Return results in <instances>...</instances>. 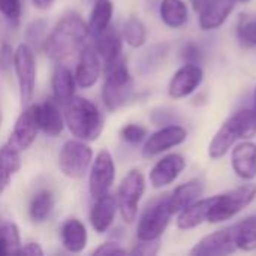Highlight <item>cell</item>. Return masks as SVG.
<instances>
[{"label":"cell","mask_w":256,"mask_h":256,"mask_svg":"<svg viewBox=\"0 0 256 256\" xmlns=\"http://www.w3.org/2000/svg\"><path fill=\"white\" fill-rule=\"evenodd\" d=\"M39 130L40 128L38 120V105L30 104L28 106L22 108V112L16 118L14 130L10 132V136L6 144L14 150L22 153L33 146Z\"/></svg>","instance_id":"10"},{"label":"cell","mask_w":256,"mask_h":256,"mask_svg":"<svg viewBox=\"0 0 256 256\" xmlns=\"http://www.w3.org/2000/svg\"><path fill=\"white\" fill-rule=\"evenodd\" d=\"M213 204V196L210 198H200L198 201L192 202L186 208L177 213V228L182 231L194 230L204 222H207L210 208Z\"/></svg>","instance_id":"22"},{"label":"cell","mask_w":256,"mask_h":256,"mask_svg":"<svg viewBox=\"0 0 256 256\" xmlns=\"http://www.w3.org/2000/svg\"><path fill=\"white\" fill-rule=\"evenodd\" d=\"M120 136L128 144H134V146L135 144H141L147 138V129L144 126L138 124V123H129V124L122 128Z\"/></svg>","instance_id":"36"},{"label":"cell","mask_w":256,"mask_h":256,"mask_svg":"<svg viewBox=\"0 0 256 256\" xmlns=\"http://www.w3.org/2000/svg\"><path fill=\"white\" fill-rule=\"evenodd\" d=\"M14 69L18 81L21 108H26L32 104L36 88V74H38L34 51L27 42H22L15 48Z\"/></svg>","instance_id":"6"},{"label":"cell","mask_w":256,"mask_h":256,"mask_svg":"<svg viewBox=\"0 0 256 256\" xmlns=\"http://www.w3.org/2000/svg\"><path fill=\"white\" fill-rule=\"evenodd\" d=\"M87 36L88 27L84 20L78 14L69 12L62 16V20L46 36L44 51L50 60L62 63L75 52H80Z\"/></svg>","instance_id":"1"},{"label":"cell","mask_w":256,"mask_h":256,"mask_svg":"<svg viewBox=\"0 0 256 256\" xmlns=\"http://www.w3.org/2000/svg\"><path fill=\"white\" fill-rule=\"evenodd\" d=\"M237 250L231 226L218 230L206 237H202L190 250L192 256H226L232 255Z\"/></svg>","instance_id":"14"},{"label":"cell","mask_w":256,"mask_h":256,"mask_svg":"<svg viewBox=\"0 0 256 256\" xmlns=\"http://www.w3.org/2000/svg\"><path fill=\"white\" fill-rule=\"evenodd\" d=\"M54 210V198L50 190L38 192L28 204V216L34 224H44Z\"/></svg>","instance_id":"30"},{"label":"cell","mask_w":256,"mask_h":256,"mask_svg":"<svg viewBox=\"0 0 256 256\" xmlns=\"http://www.w3.org/2000/svg\"><path fill=\"white\" fill-rule=\"evenodd\" d=\"M231 234L237 249L244 252L256 250V214H250L232 225Z\"/></svg>","instance_id":"26"},{"label":"cell","mask_w":256,"mask_h":256,"mask_svg":"<svg viewBox=\"0 0 256 256\" xmlns=\"http://www.w3.org/2000/svg\"><path fill=\"white\" fill-rule=\"evenodd\" d=\"M134 96V78L128 63L120 57L105 64V81L102 87V99L110 111L123 108Z\"/></svg>","instance_id":"4"},{"label":"cell","mask_w":256,"mask_h":256,"mask_svg":"<svg viewBox=\"0 0 256 256\" xmlns=\"http://www.w3.org/2000/svg\"><path fill=\"white\" fill-rule=\"evenodd\" d=\"M102 72L100 57L94 48V45H82L80 50V57L75 69V81L76 86L81 88H90L93 87Z\"/></svg>","instance_id":"16"},{"label":"cell","mask_w":256,"mask_h":256,"mask_svg":"<svg viewBox=\"0 0 256 256\" xmlns=\"http://www.w3.org/2000/svg\"><path fill=\"white\" fill-rule=\"evenodd\" d=\"M14 54H15V50L8 42H4L0 46V69L2 70H8L10 66H14Z\"/></svg>","instance_id":"41"},{"label":"cell","mask_w":256,"mask_h":256,"mask_svg":"<svg viewBox=\"0 0 256 256\" xmlns=\"http://www.w3.org/2000/svg\"><path fill=\"white\" fill-rule=\"evenodd\" d=\"M21 168V153L4 144L0 148V194L9 186L12 177Z\"/></svg>","instance_id":"29"},{"label":"cell","mask_w":256,"mask_h":256,"mask_svg":"<svg viewBox=\"0 0 256 256\" xmlns=\"http://www.w3.org/2000/svg\"><path fill=\"white\" fill-rule=\"evenodd\" d=\"M0 14L14 27L21 20V0H0Z\"/></svg>","instance_id":"35"},{"label":"cell","mask_w":256,"mask_h":256,"mask_svg":"<svg viewBox=\"0 0 256 256\" xmlns=\"http://www.w3.org/2000/svg\"><path fill=\"white\" fill-rule=\"evenodd\" d=\"M45 33H46V21L45 20H34L28 27H27V44L32 46L33 44H40L44 46V42H45Z\"/></svg>","instance_id":"37"},{"label":"cell","mask_w":256,"mask_h":256,"mask_svg":"<svg viewBox=\"0 0 256 256\" xmlns=\"http://www.w3.org/2000/svg\"><path fill=\"white\" fill-rule=\"evenodd\" d=\"M15 255H26V256H42L44 255V249L40 248L39 243H34V242H28L26 244H21Z\"/></svg>","instance_id":"42"},{"label":"cell","mask_w":256,"mask_h":256,"mask_svg":"<svg viewBox=\"0 0 256 256\" xmlns=\"http://www.w3.org/2000/svg\"><path fill=\"white\" fill-rule=\"evenodd\" d=\"M254 111H255L256 114V87H255V92H254V108H252Z\"/></svg>","instance_id":"45"},{"label":"cell","mask_w":256,"mask_h":256,"mask_svg":"<svg viewBox=\"0 0 256 256\" xmlns=\"http://www.w3.org/2000/svg\"><path fill=\"white\" fill-rule=\"evenodd\" d=\"M236 3H249L250 0H234Z\"/></svg>","instance_id":"46"},{"label":"cell","mask_w":256,"mask_h":256,"mask_svg":"<svg viewBox=\"0 0 256 256\" xmlns=\"http://www.w3.org/2000/svg\"><path fill=\"white\" fill-rule=\"evenodd\" d=\"M159 15L170 28H182L189 20V9L183 0H162Z\"/></svg>","instance_id":"27"},{"label":"cell","mask_w":256,"mask_h":256,"mask_svg":"<svg viewBox=\"0 0 256 256\" xmlns=\"http://www.w3.org/2000/svg\"><path fill=\"white\" fill-rule=\"evenodd\" d=\"M255 198L256 184L250 182L237 186L236 189H231L225 194L214 195L207 222L210 224L226 222L234 216H237L242 210L249 207L255 201Z\"/></svg>","instance_id":"5"},{"label":"cell","mask_w":256,"mask_h":256,"mask_svg":"<svg viewBox=\"0 0 256 256\" xmlns=\"http://www.w3.org/2000/svg\"><path fill=\"white\" fill-rule=\"evenodd\" d=\"M204 81V70L201 64L184 63L170 80L168 94L172 99H183L190 96Z\"/></svg>","instance_id":"13"},{"label":"cell","mask_w":256,"mask_h":256,"mask_svg":"<svg viewBox=\"0 0 256 256\" xmlns=\"http://www.w3.org/2000/svg\"><path fill=\"white\" fill-rule=\"evenodd\" d=\"M122 36H123V40L132 46V48H141L146 40H147V28H146V24L135 15L129 16L123 26V30H122Z\"/></svg>","instance_id":"32"},{"label":"cell","mask_w":256,"mask_h":256,"mask_svg":"<svg viewBox=\"0 0 256 256\" xmlns=\"http://www.w3.org/2000/svg\"><path fill=\"white\" fill-rule=\"evenodd\" d=\"M75 75L70 72V69L62 63H58L54 68L52 76H51V88H52V96L54 99L64 105L72 96H75Z\"/></svg>","instance_id":"25"},{"label":"cell","mask_w":256,"mask_h":256,"mask_svg":"<svg viewBox=\"0 0 256 256\" xmlns=\"http://www.w3.org/2000/svg\"><path fill=\"white\" fill-rule=\"evenodd\" d=\"M60 240H62V246L68 252L81 254L88 243V234L86 225L76 218H70L64 220L60 228Z\"/></svg>","instance_id":"20"},{"label":"cell","mask_w":256,"mask_h":256,"mask_svg":"<svg viewBox=\"0 0 256 256\" xmlns=\"http://www.w3.org/2000/svg\"><path fill=\"white\" fill-rule=\"evenodd\" d=\"M172 216L174 213L170 207L168 195L152 202L140 218L136 226L138 240H159L162 234L166 231Z\"/></svg>","instance_id":"9"},{"label":"cell","mask_w":256,"mask_h":256,"mask_svg":"<svg viewBox=\"0 0 256 256\" xmlns=\"http://www.w3.org/2000/svg\"><path fill=\"white\" fill-rule=\"evenodd\" d=\"M52 3H54V0H33V4L40 10H45V9L51 8Z\"/></svg>","instance_id":"43"},{"label":"cell","mask_w":256,"mask_h":256,"mask_svg":"<svg viewBox=\"0 0 256 256\" xmlns=\"http://www.w3.org/2000/svg\"><path fill=\"white\" fill-rule=\"evenodd\" d=\"M116 180L114 158L108 150H100L90 165L88 174V192L96 200L110 192Z\"/></svg>","instance_id":"11"},{"label":"cell","mask_w":256,"mask_h":256,"mask_svg":"<svg viewBox=\"0 0 256 256\" xmlns=\"http://www.w3.org/2000/svg\"><path fill=\"white\" fill-rule=\"evenodd\" d=\"M236 8L234 0H210L200 12V27L204 32H212L222 27Z\"/></svg>","instance_id":"18"},{"label":"cell","mask_w":256,"mask_h":256,"mask_svg":"<svg viewBox=\"0 0 256 256\" xmlns=\"http://www.w3.org/2000/svg\"><path fill=\"white\" fill-rule=\"evenodd\" d=\"M38 120L40 130L51 138L58 136L64 129V117L60 112L58 102L56 99H46L38 105Z\"/></svg>","instance_id":"21"},{"label":"cell","mask_w":256,"mask_h":256,"mask_svg":"<svg viewBox=\"0 0 256 256\" xmlns=\"http://www.w3.org/2000/svg\"><path fill=\"white\" fill-rule=\"evenodd\" d=\"M86 2H92V3H94L96 0H86Z\"/></svg>","instance_id":"48"},{"label":"cell","mask_w":256,"mask_h":256,"mask_svg":"<svg viewBox=\"0 0 256 256\" xmlns=\"http://www.w3.org/2000/svg\"><path fill=\"white\" fill-rule=\"evenodd\" d=\"M93 162V150L82 140H68L58 153V168L64 177L81 180Z\"/></svg>","instance_id":"7"},{"label":"cell","mask_w":256,"mask_h":256,"mask_svg":"<svg viewBox=\"0 0 256 256\" xmlns=\"http://www.w3.org/2000/svg\"><path fill=\"white\" fill-rule=\"evenodd\" d=\"M64 124L68 126L69 132L86 142L96 141L105 124L104 114L100 112L99 106L93 104L92 100L81 98V96H72L64 104Z\"/></svg>","instance_id":"2"},{"label":"cell","mask_w":256,"mask_h":256,"mask_svg":"<svg viewBox=\"0 0 256 256\" xmlns=\"http://www.w3.org/2000/svg\"><path fill=\"white\" fill-rule=\"evenodd\" d=\"M146 192V177L140 170H130L122 180L117 192V206L122 219L132 224L136 219L140 201Z\"/></svg>","instance_id":"8"},{"label":"cell","mask_w":256,"mask_h":256,"mask_svg":"<svg viewBox=\"0 0 256 256\" xmlns=\"http://www.w3.org/2000/svg\"><path fill=\"white\" fill-rule=\"evenodd\" d=\"M236 36L243 48L256 46V12L242 14L237 21Z\"/></svg>","instance_id":"31"},{"label":"cell","mask_w":256,"mask_h":256,"mask_svg":"<svg viewBox=\"0 0 256 256\" xmlns=\"http://www.w3.org/2000/svg\"><path fill=\"white\" fill-rule=\"evenodd\" d=\"M180 57L184 63H195V64L202 63V52L195 42L184 44L182 51H180Z\"/></svg>","instance_id":"38"},{"label":"cell","mask_w":256,"mask_h":256,"mask_svg":"<svg viewBox=\"0 0 256 256\" xmlns=\"http://www.w3.org/2000/svg\"><path fill=\"white\" fill-rule=\"evenodd\" d=\"M202 194H204V184L196 178L177 186L171 192V195H168V202H170L172 213L177 214L178 212H182L192 202L198 201L202 196Z\"/></svg>","instance_id":"24"},{"label":"cell","mask_w":256,"mask_h":256,"mask_svg":"<svg viewBox=\"0 0 256 256\" xmlns=\"http://www.w3.org/2000/svg\"><path fill=\"white\" fill-rule=\"evenodd\" d=\"M94 255H126L129 254V250H126L124 248H122L120 243L116 242H106L104 244H100L98 249H94L93 252Z\"/></svg>","instance_id":"40"},{"label":"cell","mask_w":256,"mask_h":256,"mask_svg":"<svg viewBox=\"0 0 256 256\" xmlns=\"http://www.w3.org/2000/svg\"><path fill=\"white\" fill-rule=\"evenodd\" d=\"M210 0H189V3H190V6H192V9L198 14L207 3H208Z\"/></svg>","instance_id":"44"},{"label":"cell","mask_w":256,"mask_h":256,"mask_svg":"<svg viewBox=\"0 0 256 256\" xmlns=\"http://www.w3.org/2000/svg\"><path fill=\"white\" fill-rule=\"evenodd\" d=\"M231 166L237 177L244 182L256 178V144L243 140L231 148Z\"/></svg>","instance_id":"17"},{"label":"cell","mask_w":256,"mask_h":256,"mask_svg":"<svg viewBox=\"0 0 256 256\" xmlns=\"http://www.w3.org/2000/svg\"><path fill=\"white\" fill-rule=\"evenodd\" d=\"M256 135V114L252 108L234 112L214 134L208 146V156L213 160L222 159L237 141L250 140Z\"/></svg>","instance_id":"3"},{"label":"cell","mask_w":256,"mask_h":256,"mask_svg":"<svg viewBox=\"0 0 256 256\" xmlns=\"http://www.w3.org/2000/svg\"><path fill=\"white\" fill-rule=\"evenodd\" d=\"M94 48L99 57L106 63H111L122 57L123 51V36L112 26L105 28L100 34L94 38Z\"/></svg>","instance_id":"23"},{"label":"cell","mask_w":256,"mask_h":256,"mask_svg":"<svg viewBox=\"0 0 256 256\" xmlns=\"http://www.w3.org/2000/svg\"><path fill=\"white\" fill-rule=\"evenodd\" d=\"M186 168V159L178 153H170L154 164L148 180L154 189H162L172 184Z\"/></svg>","instance_id":"15"},{"label":"cell","mask_w":256,"mask_h":256,"mask_svg":"<svg viewBox=\"0 0 256 256\" xmlns=\"http://www.w3.org/2000/svg\"><path fill=\"white\" fill-rule=\"evenodd\" d=\"M160 249V242L159 240H140V243L129 250V254L132 255H141V256H152L156 255Z\"/></svg>","instance_id":"39"},{"label":"cell","mask_w":256,"mask_h":256,"mask_svg":"<svg viewBox=\"0 0 256 256\" xmlns=\"http://www.w3.org/2000/svg\"><path fill=\"white\" fill-rule=\"evenodd\" d=\"M117 212H118L117 198L114 195H111L110 192L96 198V201L92 207V212H90L92 228L98 234L106 232L111 228V225L114 224Z\"/></svg>","instance_id":"19"},{"label":"cell","mask_w":256,"mask_h":256,"mask_svg":"<svg viewBox=\"0 0 256 256\" xmlns=\"http://www.w3.org/2000/svg\"><path fill=\"white\" fill-rule=\"evenodd\" d=\"M168 52H170L168 44H158V45H153L152 48H148L141 58L140 72L141 74H152L156 69H159L162 66V63L165 62Z\"/></svg>","instance_id":"34"},{"label":"cell","mask_w":256,"mask_h":256,"mask_svg":"<svg viewBox=\"0 0 256 256\" xmlns=\"http://www.w3.org/2000/svg\"><path fill=\"white\" fill-rule=\"evenodd\" d=\"M2 122H3V116H2V111H0V128H2Z\"/></svg>","instance_id":"47"},{"label":"cell","mask_w":256,"mask_h":256,"mask_svg":"<svg viewBox=\"0 0 256 256\" xmlns=\"http://www.w3.org/2000/svg\"><path fill=\"white\" fill-rule=\"evenodd\" d=\"M188 140V130L180 124H165L154 134L146 138L142 154L146 158H153L158 154H162L168 152L170 148H174L177 146H182Z\"/></svg>","instance_id":"12"},{"label":"cell","mask_w":256,"mask_h":256,"mask_svg":"<svg viewBox=\"0 0 256 256\" xmlns=\"http://www.w3.org/2000/svg\"><path fill=\"white\" fill-rule=\"evenodd\" d=\"M21 246L20 230L14 222L0 224V256L15 255L16 249Z\"/></svg>","instance_id":"33"},{"label":"cell","mask_w":256,"mask_h":256,"mask_svg":"<svg viewBox=\"0 0 256 256\" xmlns=\"http://www.w3.org/2000/svg\"><path fill=\"white\" fill-rule=\"evenodd\" d=\"M112 14H114V4H112L111 0H96L93 3L90 18H88V22H87L88 34L96 38L105 28H108L111 26Z\"/></svg>","instance_id":"28"}]
</instances>
